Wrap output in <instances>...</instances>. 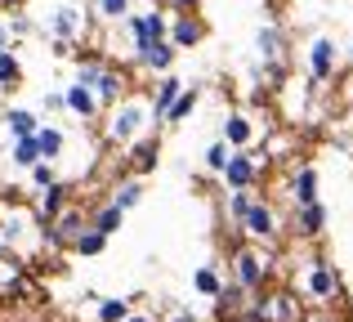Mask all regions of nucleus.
Masks as SVG:
<instances>
[{
	"label": "nucleus",
	"instance_id": "obj_1",
	"mask_svg": "<svg viewBox=\"0 0 353 322\" xmlns=\"http://www.w3.org/2000/svg\"><path fill=\"white\" fill-rule=\"evenodd\" d=\"M148 125H152V117H148V103L143 99H121L112 103V117H108V139L117 143V148H130L134 139H143Z\"/></svg>",
	"mask_w": 353,
	"mask_h": 322
},
{
	"label": "nucleus",
	"instance_id": "obj_2",
	"mask_svg": "<svg viewBox=\"0 0 353 322\" xmlns=\"http://www.w3.org/2000/svg\"><path fill=\"white\" fill-rule=\"evenodd\" d=\"M85 5L81 0H50V9H45V36L50 41H63V45H77L81 36H85Z\"/></svg>",
	"mask_w": 353,
	"mask_h": 322
},
{
	"label": "nucleus",
	"instance_id": "obj_3",
	"mask_svg": "<svg viewBox=\"0 0 353 322\" xmlns=\"http://www.w3.org/2000/svg\"><path fill=\"white\" fill-rule=\"evenodd\" d=\"M121 23H125L134 50H139V45H152V41H165V36H170V18H165L161 9H130Z\"/></svg>",
	"mask_w": 353,
	"mask_h": 322
},
{
	"label": "nucleus",
	"instance_id": "obj_4",
	"mask_svg": "<svg viewBox=\"0 0 353 322\" xmlns=\"http://www.w3.org/2000/svg\"><path fill=\"white\" fill-rule=\"evenodd\" d=\"M219 174H224V188H228V192H237V188H255L259 174H264V157H255L250 148H237Z\"/></svg>",
	"mask_w": 353,
	"mask_h": 322
},
{
	"label": "nucleus",
	"instance_id": "obj_5",
	"mask_svg": "<svg viewBox=\"0 0 353 322\" xmlns=\"http://www.w3.org/2000/svg\"><path fill=\"white\" fill-rule=\"evenodd\" d=\"M309 85L318 90L322 81H331L336 77V63H340V45L331 41V36H313V45H309Z\"/></svg>",
	"mask_w": 353,
	"mask_h": 322
},
{
	"label": "nucleus",
	"instance_id": "obj_6",
	"mask_svg": "<svg viewBox=\"0 0 353 322\" xmlns=\"http://www.w3.org/2000/svg\"><path fill=\"white\" fill-rule=\"evenodd\" d=\"M264 278H268V260L259 251H250V246H237L233 251V282L246 291H259Z\"/></svg>",
	"mask_w": 353,
	"mask_h": 322
},
{
	"label": "nucleus",
	"instance_id": "obj_7",
	"mask_svg": "<svg viewBox=\"0 0 353 322\" xmlns=\"http://www.w3.org/2000/svg\"><path fill=\"white\" fill-rule=\"evenodd\" d=\"M304 291H309L313 300H336L340 296V269H331L327 260H313L309 269H304Z\"/></svg>",
	"mask_w": 353,
	"mask_h": 322
},
{
	"label": "nucleus",
	"instance_id": "obj_8",
	"mask_svg": "<svg viewBox=\"0 0 353 322\" xmlns=\"http://www.w3.org/2000/svg\"><path fill=\"white\" fill-rule=\"evenodd\" d=\"M241 233L246 237H255V242H273L277 237V215H273V206H268L264 197H255L250 201V210H246V219H241Z\"/></svg>",
	"mask_w": 353,
	"mask_h": 322
},
{
	"label": "nucleus",
	"instance_id": "obj_9",
	"mask_svg": "<svg viewBox=\"0 0 353 322\" xmlns=\"http://www.w3.org/2000/svg\"><path fill=\"white\" fill-rule=\"evenodd\" d=\"M45 228H50V233H45V237H50V246H72L90 228V215L81 206H68L59 219H54V224H45Z\"/></svg>",
	"mask_w": 353,
	"mask_h": 322
},
{
	"label": "nucleus",
	"instance_id": "obj_10",
	"mask_svg": "<svg viewBox=\"0 0 353 322\" xmlns=\"http://www.w3.org/2000/svg\"><path fill=\"white\" fill-rule=\"evenodd\" d=\"M179 90H183V81L174 77V72H165V77H157V85H152V103H148V117H152V130H157V125H165V112L174 108V99H179Z\"/></svg>",
	"mask_w": 353,
	"mask_h": 322
},
{
	"label": "nucleus",
	"instance_id": "obj_11",
	"mask_svg": "<svg viewBox=\"0 0 353 322\" xmlns=\"http://www.w3.org/2000/svg\"><path fill=\"white\" fill-rule=\"evenodd\" d=\"M174 59H179V50H174L170 41H152V45H139L134 50V63L143 72H157V77H165V72L174 68Z\"/></svg>",
	"mask_w": 353,
	"mask_h": 322
},
{
	"label": "nucleus",
	"instance_id": "obj_12",
	"mask_svg": "<svg viewBox=\"0 0 353 322\" xmlns=\"http://www.w3.org/2000/svg\"><path fill=\"white\" fill-rule=\"evenodd\" d=\"M165 41L174 45V50H192V45L206 41V23H201L197 14H174L170 18V36Z\"/></svg>",
	"mask_w": 353,
	"mask_h": 322
},
{
	"label": "nucleus",
	"instance_id": "obj_13",
	"mask_svg": "<svg viewBox=\"0 0 353 322\" xmlns=\"http://www.w3.org/2000/svg\"><path fill=\"white\" fill-rule=\"evenodd\" d=\"M63 103H68V112L77 117V121H94V117H99V99H94V90L81 85V81L63 85Z\"/></svg>",
	"mask_w": 353,
	"mask_h": 322
},
{
	"label": "nucleus",
	"instance_id": "obj_14",
	"mask_svg": "<svg viewBox=\"0 0 353 322\" xmlns=\"http://www.w3.org/2000/svg\"><path fill=\"white\" fill-rule=\"evenodd\" d=\"M90 90H94L99 108H112V103H121V99H125V72L108 63V68L99 72V81H94V85H90Z\"/></svg>",
	"mask_w": 353,
	"mask_h": 322
},
{
	"label": "nucleus",
	"instance_id": "obj_15",
	"mask_svg": "<svg viewBox=\"0 0 353 322\" xmlns=\"http://www.w3.org/2000/svg\"><path fill=\"white\" fill-rule=\"evenodd\" d=\"M63 210H68V183L54 179L50 188H41V197H36V219H41V224H54Z\"/></svg>",
	"mask_w": 353,
	"mask_h": 322
},
{
	"label": "nucleus",
	"instance_id": "obj_16",
	"mask_svg": "<svg viewBox=\"0 0 353 322\" xmlns=\"http://www.w3.org/2000/svg\"><path fill=\"white\" fill-rule=\"evenodd\" d=\"M322 228H327V206L322 201H309V206H295V233L300 237H322Z\"/></svg>",
	"mask_w": 353,
	"mask_h": 322
},
{
	"label": "nucleus",
	"instance_id": "obj_17",
	"mask_svg": "<svg viewBox=\"0 0 353 322\" xmlns=\"http://www.w3.org/2000/svg\"><path fill=\"white\" fill-rule=\"evenodd\" d=\"M219 139H224L233 152H237V148H250V143H255V125H250V117H246V112H233V117L224 121V134H219Z\"/></svg>",
	"mask_w": 353,
	"mask_h": 322
},
{
	"label": "nucleus",
	"instance_id": "obj_18",
	"mask_svg": "<svg viewBox=\"0 0 353 322\" xmlns=\"http://www.w3.org/2000/svg\"><path fill=\"white\" fill-rule=\"evenodd\" d=\"M291 201H295V206L322 201V197H318V170H313V165H300V170L291 174Z\"/></svg>",
	"mask_w": 353,
	"mask_h": 322
},
{
	"label": "nucleus",
	"instance_id": "obj_19",
	"mask_svg": "<svg viewBox=\"0 0 353 322\" xmlns=\"http://www.w3.org/2000/svg\"><path fill=\"white\" fill-rule=\"evenodd\" d=\"M282 45H286V36H282V27H277V23H264L255 32V50H259V59H264V63H282Z\"/></svg>",
	"mask_w": 353,
	"mask_h": 322
},
{
	"label": "nucleus",
	"instance_id": "obj_20",
	"mask_svg": "<svg viewBox=\"0 0 353 322\" xmlns=\"http://www.w3.org/2000/svg\"><path fill=\"white\" fill-rule=\"evenodd\" d=\"M264 309H268V322H300V300L291 291H277V296H264Z\"/></svg>",
	"mask_w": 353,
	"mask_h": 322
},
{
	"label": "nucleus",
	"instance_id": "obj_21",
	"mask_svg": "<svg viewBox=\"0 0 353 322\" xmlns=\"http://www.w3.org/2000/svg\"><path fill=\"white\" fill-rule=\"evenodd\" d=\"M5 130L14 134V139H27V134L41 130V117H36L32 108H5Z\"/></svg>",
	"mask_w": 353,
	"mask_h": 322
},
{
	"label": "nucleus",
	"instance_id": "obj_22",
	"mask_svg": "<svg viewBox=\"0 0 353 322\" xmlns=\"http://www.w3.org/2000/svg\"><path fill=\"white\" fill-rule=\"evenodd\" d=\"M246 296H250L246 287H237V282H224V287H219V296H215V314H219V318H237L241 305H246Z\"/></svg>",
	"mask_w": 353,
	"mask_h": 322
},
{
	"label": "nucleus",
	"instance_id": "obj_23",
	"mask_svg": "<svg viewBox=\"0 0 353 322\" xmlns=\"http://www.w3.org/2000/svg\"><path fill=\"white\" fill-rule=\"evenodd\" d=\"M36 148H41V161H59L63 148H68V134H63L59 125H41V130H36Z\"/></svg>",
	"mask_w": 353,
	"mask_h": 322
},
{
	"label": "nucleus",
	"instance_id": "obj_24",
	"mask_svg": "<svg viewBox=\"0 0 353 322\" xmlns=\"http://www.w3.org/2000/svg\"><path fill=\"white\" fill-rule=\"evenodd\" d=\"M121 224H125V210L112 206V201H103V206H94L90 210V228H99V233H121Z\"/></svg>",
	"mask_w": 353,
	"mask_h": 322
},
{
	"label": "nucleus",
	"instance_id": "obj_25",
	"mask_svg": "<svg viewBox=\"0 0 353 322\" xmlns=\"http://www.w3.org/2000/svg\"><path fill=\"white\" fill-rule=\"evenodd\" d=\"M157 157H161V152H157V139H148V134L130 143V165H134V174L157 170Z\"/></svg>",
	"mask_w": 353,
	"mask_h": 322
},
{
	"label": "nucleus",
	"instance_id": "obj_26",
	"mask_svg": "<svg viewBox=\"0 0 353 322\" xmlns=\"http://www.w3.org/2000/svg\"><path fill=\"white\" fill-rule=\"evenodd\" d=\"M197 99H201V90H197V85H183V90H179V99H174V108L165 112V125L188 121V117H192V108H197Z\"/></svg>",
	"mask_w": 353,
	"mask_h": 322
},
{
	"label": "nucleus",
	"instance_id": "obj_27",
	"mask_svg": "<svg viewBox=\"0 0 353 322\" xmlns=\"http://www.w3.org/2000/svg\"><path fill=\"white\" fill-rule=\"evenodd\" d=\"M18 81H23V59H18V50L9 45V50H0V90H14Z\"/></svg>",
	"mask_w": 353,
	"mask_h": 322
},
{
	"label": "nucleus",
	"instance_id": "obj_28",
	"mask_svg": "<svg viewBox=\"0 0 353 322\" xmlns=\"http://www.w3.org/2000/svg\"><path fill=\"white\" fill-rule=\"evenodd\" d=\"M219 287H224V278H219V269H215V264H201V269L192 273V291H197V296L215 300V296H219Z\"/></svg>",
	"mask_w": 353,
	"mask_h": 322
},
{
	"label": "nucleus",
	"instance_id": "obj_29",
	"mask_svg": "<svg viewBox=\"0 0 353 322\" xmlns=\"http://www.w3.org/2000/svg\"><path fill=\"white\" fill-rule=\"evenodd\" d=\"M9 161H14L18 170H32V165L41 161V148H36V134H27V139H14V148H9Z\"/></svg>",
	"mask_w": 353,
	"mask_h": 322
},
{
	"label": "nucleus",
	"instance_id": "obj_30",
	"mask_svg": "<svg viewBox=\"0 0 353 322\" xmlns=\"http://www.w3.org/2000/svg\"><path fill=\"white\" fill-rule=\"evenodd\" d=\"M72 251L85 255V260H94V255H103V251H108V233H99V228H85V233L72 242Z\"/></svg>",
	"mask_w": 353,
	"mask_h": 322
},
{
	"label": "nucleus",
	"instance_id": "obj_31",
	"mask_svg": "<svg viewBox=\"0 0 353 322\" xmlns=\"http://www.w3.org/2000/svg\"><path fill=\"white\" fill-rule=\"evenodd\" d=\"M108 201H112V206H121V210H134L139 201H143V183H139V179H125V183H117V188H112V197H108Z\"/></svg>",
	"mask_w": 353,
	"mask_h": 322
},
{
	"label": "nucleus",
	"instance_id": "obj_32",
	"mask_svg": "<svg viewBox=\"0 0 353 322\" xmlns=\"http://www.w3.org/2000/svg\"><path fill=\"white\" fill-rule=\"evenodd\" d=\"M250 201H255V188H237V192H228V219H233V224H241V219H246Z\"/></svg>",
	"mask_w": 353,
	"mask_h": 322
},
{
	"label": "nucleus",
	"instance_id": "obj_33",
	"mask_svg": "<svg viewBox=\"0 0 353 322\" xmlns=\"http://www.w3.org/2000/svg\"><path fill=\"white\" fill-rule=\"evenodd\" d=\"M125 314H130V300H121V296L99 300V322H125Z\"/></svg>",
	"mask_w": 353,
	"mask_h": 322
},
{
	"label": "nucleus",
	"instance_id": "obj_34",
	"mask_svg": "<svg viewBox=\"0 0 353 322\" xmlns=\"http://www.w3.org/2000/svg\"><path fill=\"white\" fill-rule=\"evenodd\" d=\"M103 68H108V63L99 59V54H85V59H77V81H81V85H94Z\"/></svg>",
	"mask_w": 353,
	"mask_h": 322
},
{
	"label": "nucleus",
	"instance_id": "obj_35",
	"mask_svg": "<svg viewBox=\"0 0 353 322\" xmlns=\"http://www.w3.org/2000/svg\"><path fill=\"white\" fill-rule=\"evenodd\" d=\"M94 9H99V18H103V23H121V18L134 9V0H99Z\"/></svg>",
	"mask_w": 353,
	"mask_h": 322
},
{
	"label": "nucleus",
	"instance_id": "obj_36",
	"mask_svg": "<svg viewBox=\"0 0 353 322\" xmlns=\"http://www.w3.org/2000/svg\"><path fill=\"white\" fill-rule=\"evenodd\" d=\"M228 157H233V148H228L224 139H215V143L206 148V170H210V174H219V170L228 165Z\"/></svg>",
	"mask_w": 353,
	"mask_h": 322
},
{
	"label": "nucleus",
	"instance_id": "obj_37",
	"mask_svg": "<svg viewBox=\"0 0 353 322\" xmlns=\"http://www.w3.org/2000/svg\"><path fill=\"white\" fill-rule=\"evenodd\" d=\"M23 233H27V215H23V210H9L5 224H0V237H5V242H18Z\"/></svg>",
	"mask_w": 353,
	"mask_h": 322
},
{
	"label": "nucleus",
	"instance_id": "obj_38",
	"mask_svg": "<svg viewBox=\"0 0 353 322\" xmlns=\"http://www.w3.org/2000/svg\"><path fill=\"white\" fill-rule=\"evenodd\" d=\"M27 174H32V188H36V192H41V188H50V183L59 179V170H54V161H36V165H32Z\"/></svg>",
	"mask_w": 353,
	"mask_h": 322
},
{
	"label": "nucleus",
	"instance_id": "obj_39",
	"mask_svg": "<svg viewBox=\"0 0 353 322\" xmlns=\"http://www.w3.org/2000/svg\"><path fill=\"white\" fill-rule=\"evenodd\" d=\"M32 32H36V23L27 14H14V18H9V36H14V41H23V36H32Z\"/></svg>",
	"mask_w": 353,
	"mask_h": 322
},
{
	"label": "nucleus",
	"instance_id": "obj_40",
	"mask_svg": "<svg viewBox=\"0 0 353 322\" xmlns=\"http://www.w3.org/2000/svg\"><path fill=\"white\" fill-rule=\"evenodd\" d=\"M41 108H45V112H54V117H59V112H68V103H63V90H45Z\"/></svg>",
	"mask_w": 353,
	"mask_h": 322
},
{
	"label": "nucleus",
	"instance_id": "obj_41",
	"mask_svg": "<svg viewBox=\"0 0 353 322\" xmlns=\"http://www.w3.org/2000/svg\"><path fill=\"white\" fill-rule=\"evenodd\" d=\"M170 5L179 9V14H197V5H201V0H170Z\"/></svg>",
	"mask_w": 353,
	"mask_h": 322
},
{
	"label": "nucleus",
	"instance_id": "obj_42",
	"mask_svg": "<svg viewBox=\"0 0 353 322\" xmlns=\"http://www.w3.org/2000/svg\"><path fill=\"white\" fill-rule=\"evenodd\" d=\"M125 322H157L152 314H134V309H130V314H125Z\"/></svg>",
	"mask_w": 353,
	"mask_h": 322
},
{
	"label": "nucleus",
	"instance_id": "obj_43",
	"mask_svg": "<svg viewBox=\"0 0 353 322\" xmlns=\"http://www.w3.org/2000/svg\"><path fill=\"white\" fill-rule=\"evenodd\" d=\"M14 45V36H9V27H0V50H9Z\"/></svg>",
	"mask_w": 353,
	"mask_h": 322
},
{
	"label": "nucleus",
	"instance_id": "obj_44",
	"mask_svg": "<svg viewBox=\"0 0 353 322\" xmlns=\"http://www.w3.org/2000/svg\"><path fill=\"white\" fill-rule=\"evenodd\" d=\"M18 5H23V0H0V9H14V14H18Z\"/></svg>",
	"mask_w": 353,
	"mask_h": 322
},
{
	"label": "nucleus",
	"instance_id": "obj_45",
	"mask_svg": "<svg viewBox=\"0 0 353 322\" xmlns=\"http://www.w3.org/2000/svg\"><path fill=\"white\" fill-rule=\"evenodd\" d=\"M170 322H197V318H192V314H174Z\"/></svg>",
	"mask_w": 353,
	"mask_h": 322
},
{
	"label": "nucleus",
	"instance_id": "obj_46",
	"mask_svg": "<svg viewBox=\"0 0 353 322\" xmlns=\"http://www.w3.org/2000/svg\"><path fill=\"white\" fill-rule=\"evenodd\" d=\"M0 260H9V242H5V237H0Z\"/></svg>",
	"mask_w": 353,
	"mask_h": 322
},
{
	"label": "nucleus",
	"instance_id": "obj_47",
	"mask_svg": "<svg viewBox=\"0 0 353 322\" xmlns=\"http://www.w3.org/2000/svg\"><path fill=\"white\" fill-rule=\"evenodd\" d=\"M81 5H90V9H94V5H99V0H81Z\"/></svg>",
	"mask_w": 353,
	"mask_h": 322
}]
</instances>
